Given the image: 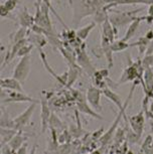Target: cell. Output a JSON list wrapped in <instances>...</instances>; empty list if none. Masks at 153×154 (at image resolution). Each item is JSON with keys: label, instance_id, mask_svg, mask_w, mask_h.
<instances>
[{"label": "cell", "instance_id": "cb8c5ba5", "mask_svg": "<svg viewBox=\"0 0 153 154\" xmlns=\"http://www.w3.org/2000/svg\"><path fill=\"white\" fill-rule=\"evenodd\" d=\"M50 128H54V129H56L57 131V130H65L66 126L63 125V121L59 117H57L54 113H51L50 119Z\"/></svg>", "mask_w": 153, "mask_h": 154}, {"label": "cell", "instance_id": "484cf974", "mask_svg": "<svg viewBox=\"0 0 153 154\" xmlns=\"http://www.w3.org/2000/svg\"><path fill=\"white\" fill-rule=\"evenodd\" d=\"M33 45L32 43H25V45L22 46L21 48L18 51V53H17V57H24V56H27V54H29V53L31 51V49L33 48Z\"/></svg>", "mask_w": 153, "mask_h": 154}, {"label": "cell", "instance_id": "ac0fdd59", "mask_svg": "<svg viewBox=\"0 0 153 154\" xmlns=\"http://www.w3.org/2000/svg\"><path fill=\"white\" fill-rule=\"evenodd\" d=\"M25 140H26V138L22 135V130H18V132L13 136V138L8 142V145L12 148L13 152L15 153L16 151L20 148V146L24 143Z\"/></svg>", "mask_w": 153, "mask_h": 154}, {"label": "cell", "instance_id": "1f68e13d", "mask_svg": "<svg viewBox=\"0 0 153 154\" xmlns=\"http://www.w3.org/2000/svg\"><path fill=\"white\" fill-rule=\"evenodd\" d=\"M152 137H153V135H152Z\"/></svg>", "mask_w": 153, "mask_h": 154}, {"label": "cell", "instance_id": "44dd1931", "mask_svg": "<svg viewBox=\"0 0 153 154\" xmlns=\"http://www.w3.org/2000/svg\"><path fill=\"white\" fill-rule=\"evenodd\" d=\"M96 24H97V23L95 21H93V22H91L90 24L86 25L85 27H82V28H80V29H78L76 31L77 37H78V38H80L81 40H85L87 37H88L89 34H90L91 31L95 28Z\"/></svg>", "mask_w": 153, "mask_h": 154}, {"label": "cell", "instance_id": "7c38bea8", "mask_svg": "<svg viewBox=\"0 0 153 154\" xmlns=\"http://www.w3.org/2000/svg\"><path fill=\"white\" fill-rule=\"evenodd\" d=\"M145 19H146V16L137 17L136 19H134L133 21L130 23V25H129L128 29L126 30V33H125V35H124L123 39L125 40V42H129V40L131 39L135 34H136L138 28H139L140 22L142 21V20H145Z\"/></svg>", "mask_w": 153, "mask_h": 154}, {"label": "cell", "instance_id": "8992f818", "mask_svg": "<svg viewBox=\"0 0 153 154\" xmlns=\"http://www.w3.org/2000/svg\"><path fill=\"white\" fill-rule=\"evenodd\" d=\"M128 122L132 130L139 136H142L144 126H145V114L143 110H141L136 115L128 117Z\"/></svg>", "mask_w": 153, "mask_h": 154}, {"label": "cell", "instance_id": "5b68a950", "mask_svg": "<svg viewBox=\"0 0 153 154\" xmlns=\"http://www.w3.org/2000/svg\"><path fill=\"white\" fill-rule=\"evenodd\" d=\"M40 107H41V110H40V120H41L40 125H41V132L44 133L47 131V127H50V119L51 115L48 102L44 96H42L41 99H40Z\"/></svg>", "mask_w": 153, "mask_h": 154}, {"label": "cell", "instance_id": "e0dca14e", "mask_svg": "<svg viewBox=\"0 0 153 154\" xmlns=\"http://www.w3.org/2000/svg\"><path fill=\"white\" fill-rule=\"evenodd\" d=\"M28 38L27 40L33 45H35L37 48H42L43 46L47 43V39L44 34H38V33H27Z\"/></svg>", "mask_w": 153, "mask_h": 154}, {"label": "cell", "instance_id": "d4e9b609", "mask_svg": "<svg viewBox=\"0 0 153 154\" xmlns=\"http://www.w3.org/2000/svg\"><path fill=\"white\" fill-rule=\"evenodd\" d=\"M125 140H126L125 129H122V128H117L116 132H115V135H114V138H113L114 143L117 145V147H120V145L122 144Z\"/></svg>", "mask_w": 153, "mask_h": 154}, {"label": "cell", "instance_id": "7402d4cb", "mask_svg": "<svg viewBox=\"0 0 153 154\" xmlns=\"http://www.w3.org/2000/svg\"><path fill=\"white\" fill-rule=\"evenodd\" d=\"M128 48H130V43H128V42H125L123 38L114 40V42L111 43V48H112V51H113V53L125 51V49H127Z\"/></svg>", "mask_w": 153, "mask_h": 154}, {"label": "cell", "instance_id": "7a4b0ae2", "mask_svg": "<svg viewBox=\"0 0 153 154\" xmlns=\"http://www.w3.org/2000/svg\"><path fill=\"white\" fill-rule=\"evenodd\" d=\"M31 60H30V56L27 54V56L22 57L18 63L16 65V66L14 68L13 71V75L12 77L15 78L19 81L20 83L23 85L26 81L28 75H29L30 72V66H31Z\"/></svg>", "mask_w": 153, "mask_h": 154}, {"label": "cell", "instance_id": "30bf717a", "mask_svg": "<svg viewBox=\"0 0 153 154\" xmlns=\"http://www.w3.org/2000/svg\"><path fill=\"white\" fill-rule=\"evenodd\" d=\"M37 49H38L39 54H40V59H41L43 65H44V68L47 69V71L50 72L51 75H53V77L60 84V85H63V86L67 85V82H68V72H63L62 75H57L56 72L53 71V69L50 68V66L48 65V63H47V57H45L44 53L42 51V48H37Z\"/></svg>", "mask_w": 153, "mask_h": 154}, {"label": "cell", "instance_id": "603a6c76", "mask_svg": "<svg viewBox=\"0 0 153 154\" xmlns=\"http://www.w3.org/2000/svg\"><path fill=\"white\" fill-rule=\"evenodd\" d=\"M149 42H150L149 39H147L145 36H142V37H140V38L138 39L136 42L130 43V48H131V46H138L139 53L142 54H144L146 51L147 48H148Z\"/></svg>", "mask_w": 153, "mask_h": 154}, {"label": "cell", "instance_id": "2e32d148", "mask_svg": "<svg viewBox=\"0 0 153 154\" xmlns=\"http://www.w3.org/2000/svg\"><path fill=\"white\" fill-rule=\"evenodd\" d=\"M19 23L21 27H31L34 24V16L28 12L27 8H23V10L19 13Z\"/></svg>", "mask_w": 153, "mask_h": 154}, {"label": "cell", "instance_id": "f546056e", "mask_svg": "<svg viewBox=\"0 0 153 154\" xmlns=\"http://www.w3.org/2000/svg\"><path fill=\"white\" fill-rule=\"evenodd\" d=\"M8 13H9V11H8V10L6 9V8L4 7V5L2 4V5H1V15L3 16V17H6Z\"/></svg>", "mask_w": 153, "mask_h": 154}, {"label": "cell", "instance_id": "52a82bcc", "mask_svg": "<svg viewBox=\"0 0 153 154\" xmlns=\"http://www.w3.org/2000/svg\"><path fill=\"white\" fill-rule=\"evenodd\" d=\"M16 102H20V103H23V102H38L34 100L33 98L29 97L25 94L24 92H19V91H10L7 93L6 97H3L2 99V103H16Z\"/></svg>", "mask_w": 153, "mask_h": 154}, {"label": "cell", "instance_id": "6da1fadb", "mask_svg": "<svg viewBox=\"0 0 153 154\" xmlns=\"http://www.w3.org/2000/svg\"><path fill=\"white\" fill-rule=\"evenodd\" d=\"M143 8H140V9H135L133 11H124V12H121V11H114L116 14H113V15L109 16V20L112 23L114 27H120V26H124L126 24H129L133 21L134 19L137 18V16H135V14L137 12H140L142 11Z\"/></svg>", "mask_w": 153, "mask_h": 154}, {"label": "cell", "instance_id": "d6986e66", "mask_svg": "<svg viewBox=\"0 0 153 154\" xmlns=\"http://www.w3.org/2000/svg\"><path fill=\"white\" fill-rule=\"evenodd\" d=\"M79 75H80L79 66H70V69H69L68 72V82L66 87L67 88H71L77 81L78 78H79Z\"/></svg>", "mask_w": 153, "mask_h": 154}, {"label": "cell", "instance_id": "ffe728a7", "mask_svg": "<svg viewBox=\"0 0 153 154\" xmlns=\"http://www.w3.org/2000/svg\"><path fill=\"white\" fill-rule=\"evenodd\" d=\"M17 133L16 129H12V128H4L1 127V146L5 145L9 142L13 136Z\"/></svg>", "mask_w": 153, "mask_h": 154}, {"label": "cell", "instance_id": "4dcf8cb0", "mask_svg": "<svg viewBox=\"0 0 153 154\" xmlns=\"http://www.w3.org/2000/svg\"><path fill=\"white\" fill-rule=\"evenodd\" d=\"M147 13H148V16L153 17V4H150L148 7V10H147Z\"/></svg>", "mask_w": 153, "mask_h": 154}, {"label": "cell", "instance_id": "9a60e30c", "mask_svg": "<svg viewBox=\"0 0 153 154\" xmlns=\"http://www.w3.org/2000/svg\"><path fill=\"white\" fill-rule=\"evenodd\" d=\"M111 42L108 38H106L105 36L102 35V42H101V45H102V49L104 51V54H106L107 60H108V65H109V69H111L113 66L114 63H113V51L111 48Z\"/></svg>", "mask_w": 153, "mask_h": 154}, {"label": "cell", "instance_id": "9c48e42d", "mask_svg": "<svg viewBox=\"0 0 153 154\" xmlns=\"http://www.w3.org/2000/svg\"><path fill=\"white\" fill-rule=\"evenodd\" d=\"M77 62L78 63L82 66V68L85 69V71L88 72L89 75H93L94 72L96 69H94V66H92V63L90 62V59L88 57V54H87L85 48H77Z\"/></svg>", "mask_w": 153, "mask_h": 154}, {"label": "cell", "instance_id": "3957f363", "mask_svg": "<svg viewBox=\"0 0 153 154\" xmlns=\"http://www.w3.org/2000/svg\"><path fill=\"white\" fill-rule=\"evenodd\" d=\"M37 103H38V102H32V103L27 107V109L25 110V111H23L19 116H17V117L13 119L14 128H15L16 130H21L22 128L28 124L30 118L32 117V115H33L34 110L36 109Z\"/></svg>", "mask_w": 153, "mask_h": 154}, {"label": "cell", "instance_id": "5bb4252c", "mask_svg": "<svg viewBox=\"0 0 153 154\" xmlns=\"http://www.w3.org/2000/svg\"><path fill=\"white\" fill-rule=\"evenodd\" d=\"M102 93H103V95L106 96V98L108 99V100H110L111 102H113L115 105L118 107V109H119V110H122L124 108V104L122 103L121 97L118 94H116L115 92L112 91V89H110L109 87H106V88H104L102 90Z\"/></svg>", "mask_w": 153, "mask_h": 154}, {"label": "cell", "instance_id": "4fadbf2b", "mask_svg": "<svg viewBox=\"0 0 153 154\" xmlns=\"http://www.w3.org/2000/svg\"><path fill=\"white\" fill-rule=\"evenodd\" d=\"M102 35L105 36L106 38H108L111 42H113L115 40V36L117 35V30L116 27H114L110 22V20L106 19L105 21L102 23Z\"/></svg>", "mask_w": 153, "mask_h": 154}, {"label": "cell", "instance_id": "277c9868", "mask_svg": "<svg viewBox=\"0 0 153 154\" xmlns=\"http://www.w3.org/2000/svg\"><path fill=\"white\" fill-rule=\"evenodd\" d=\"M102 90L96 86L89 87L87 91V101L90 104L91 107L95 110H102L101 106V95H102Z\"/></svg>", "mask_w": 153, "mask_h": 154}, {"label": "cell", "instance_id": "ba28073f", "mask_svg": "<svg viewBox=\"0 0 153 154\" xmlns=\"http://www.w3.org/2000/svg\"><path fill=\"white\" fill-rule=\"evenodd\" d=\"M77 108H78V111L81 112V113H83V114L90 115L93 118L100 119V120H103V119H104L102 116H100L99 114H97V113L95 112L94 110L88 105V101H87V98L86 99L84 98L83 94H81V93L78 94V97H77Z\"/></svg>", "mask_w": 153, "mask_h": 154}, {"label": "cell", "instance_id": "f1b7e54d", "mask_svg": "<svg viewBox=\"0 0 153 154\" xmlns=\"http://www.w3.org/2000/svg\"><path fill=\"white\" fill-rule=\"evenodd\" d=\"M26 147H27V144L24 142V143L20 146L19 149L16 151V153H25V152H26Z\"/></svg>", "mask_w": 153, "mask_h": 154}, {"label": "cell", "instance_id": "83f0119b", "mask_svg": "<svg viewBox=\"0 0 153 154\" xmlns=\"http://www.w3.org/2000/svg\"><path fill=\"white\" fill-rule=\"evenodd\" d=\"M3 5L8 11H11L16 7V1L15 0H7V1H5Z\"/></svg>", "mask_w": 153, "mask_h": 154}, {"label": "cell", "instance_id": "4316f807", "mask_svg": "<svg viewBox=\"0 0 153 154\" xmlns=\"http://www.w3.org/2000/svg\"><path fill=\"white\" fill-rule=\"evenodd\" d=\"M144 69L151 68L153 66V54H145V57L141 60Z\"/></svg>", "mask_w": 153, "mask_h": 154}, {"label": "cell", "instance_id": "8fae6325", "mask_svg": "<svg viewBox=\"0 0 153 154\" xmlns=\"http://www.w3.org/2000/svg\"><path fill=\"white\" fill-rule=\"evenodd\" d=\"M1 89L2 90H10V91H19L23 92L22 84L15 78H5L1 80Z\"/></svg>", "mask_w": 153, "mask_h": 154}]
</instances>
